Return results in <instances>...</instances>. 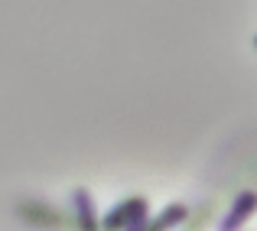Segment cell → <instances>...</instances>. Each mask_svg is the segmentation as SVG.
I'll list each match as a JSON object with an SVG mask.
<instances>
[{
  "label": "cell",
  "instance_id": "8992f818",
  "mask_svg": "<svg viewBox=\"0 0 257 231\" xmlns=\"http://www.w3.org/2000/svg\"><path fill=\"white\" fill-rule=\"evenodd\" d=\"M254 46H257V39H254Z\"/></svg>",
  "mask_w": 257,
  "mask_h": 231
},
{
  "label": "cell",
  "instance_id": "7a4b0ae2",
  "mask_svg": "<svg viewBox=\"0 0 257 231\" xmlns=\"http://www.w3.org/2000/svg\"><path fill=\"white\" fill-rule=\"evenodd\" d=\"M147 218V199L134 195V199H124L104 215V228L107 231H120V228H134Z\"/></svg>",
  "mask_w": 257,
  "mask_h": 231
},
{
  "label": "cell",
  "instance_id": "3957f363",
  "mask_svg": "<svg viewBox=\"0 0 257 231\" xmlns=\"http://www.w3.org/2000/svg\"><path fill=\"white\" fill-rule=\"evenodd\" d=\"M257 212V192L254 189H247V192H241L238 199L231 202V208H228V215L221 218V231H238L241 228V221H247L251 215Z\"/></svg>",
  "mask_w": 257,
  "mask_h": 231
},
{
  "label": "cell",
  "instance_id": "6da1fadb",
  "mask_svg": "<svg viewBox=\"0 0 257 231\" xmlns=\"http://www.w3.org/2000/svg\"><path fill=\"white\" fill-rule=\"evenodd\" d=\"M17 215L26 221H33V225L39 228H65L69 225V215H62L56 205H49V202H39V199H26V202H17Z\"/></svg>",
  "mask_w": 257,
  "mask_h": 231
},
{
  "label": "cell",
  "instance_id": "277c9868",
  "mask_svg": "<svg viewBox=\"0 0 257 231\" xmlns=\"http://www.w3.org/2000/svg\"><path fill=\"white\" fill-rule=\"evenodd\" d=\"M182 218H186V205H182V202H170L153 221H140V225H134L127 231H166V228H173L176 221H182Z\"/></svg>",
  "mask_w": 257,
  "mask_h": 231
},
{
  "label": "cell",
  "instance_id": "5b68a950",
  "mask_svg": "<svg viewBox=\"0 0 257 231\" xmlns=\"http://www.w3.org/2000/svg\"><path fill=\"white\" fill-rule=\"evenodd\" d=\"M72 212H75V221L82 231H98V218H94V208H91V195L88 189H75L72 192Z\"/></svg>",
  "mask_w": 257,
  "mask_h": 231
}]
</instances>
